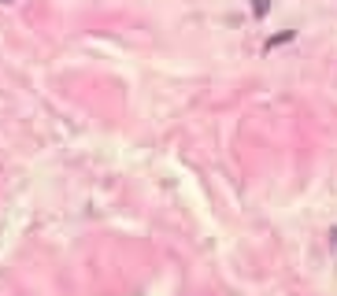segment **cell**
I'll return each instance as SVG.
<instances>
[{
    "instance_id": "6da1fadb",
    "label": "cell",
    "mask_w": 337,
    "mask_h": 296,
    "mask_svg": "<svg viewBox=\"0 0 337 296\" xmlns=\"http://www.w3.org/2000/svg\"><path fill=\"white\" fill-rule=\"evenodd\" d=\"M252 8H256V15H263V12H267V0H256Z\"/></svg>"
}]
</instances>
